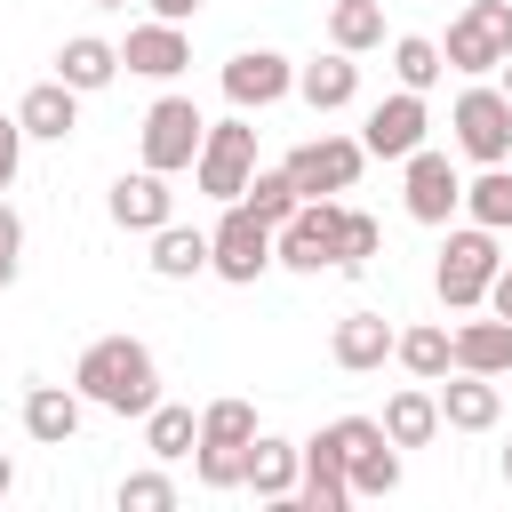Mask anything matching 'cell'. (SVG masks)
Returning a JSON list of instances; mask_svg holds the SVG:
<instances>
[{"instance_id": "3957f363", "label": "cell", "mask_w": 512, "mask_h": 512, "mask_svg": "<svg viewBox=\"0 0 512 512\" xmlns=\"http://www.w3.org/2000/svg\"><path fill=\"white\" fill-rule=\"evenodd\" d=\"M504 56H512V0H464V16H456L448 40H440V64L464 72V80H480V72H496Z\"/></svg>"}, {"instance_id": "ab89813d", "label": "cell", "mask_w": 512, "mask_h": 512, "mask_svg": "<svg viewBox=\"0 0 512 512\" xmlns=\"http://www.w3.org/2000/svg\"><path fill=\"white\" fill-rule=\"evenodd\" d=\"M496 320H512V264H496V280H488V296H480Z\"/></svg>"}, {"instance_id": "9a60e30c", "label": "cell", "mask_w": 512, "mask_h": 512, "mask_svg": "<svg viewBox=\"0 0 512 512\" xmlns=\"http://www.w3.org/2000/svg\"><path fill=\"white\" fill-rule=\"evenodd\" d=\"M296 472H304V448L280 440V432H256V440H248V480H240V488H256V504L296 512Z\"/></svg>"}, {"instance_id": "ac0fdd59", "label": "cell", "mask_w": 512, "mask_h": 512, "mask_svg": "<svg viewBox=\"0 0 512 512\" xmlns=\"http://www.w3.org/2000/svg\"><path fill=\"white\" fill-rule=\"evenodd\" d=\"M392 336H400V328H392L384 312H344L336 336H328V360H336L344 376H368V368L392 360Z\"/></svg>"}, {"instance_id": "484cf974", "label": "cell", "mask_w": 512, "mask_h": 512, "mask_svg": "<svg viewBox=\"0 0 512 512\" xmlns=\"http://www.w3.org/2000/svg\"><path fill=\"white\" fill-rule=\"evenodd\" d=\"M144 240H152V272H160V280H200V272H208V232H192V224L168 216V224L144 232Z\"/></svg>"}, {"instance_id": "7bdbcfd3", "label": "cell", "mask_w": 512, "mask_h": 512, "mask_svg": "<svg viewBox=\"0 0 512 512\" xmlns=\"http://www.w3.org/2000/svg\"><path fill=\"white\" fill-rule=\"evenodd\" d=\"M496 88H504V96H512V56H504V64H496Z\"/></svg>"}, {"instance_id": "4dcf8cb0", "label": "cell", "mask_w": 512, "mask_h": 512, "mask_svg": "<svg viewBox=\"0 0 512 512\" xmlns=\"http://www.w3.org/2000/svg\"><path fill=\"white\" fill-rule=\"evenodd\" d=\"M256 432H264V424H256L248 400H208V408H200V440H208V448H248ZM200 440H192V448H200Z\"/></svg>"}, {"instance_id": "8fae6325", "label": "cell", "mask_w": 512, "mask_h": 512, "mask_svg": "<svg viewBox=\"0 0 512 512\" xmlns=\"http://www.w3.org/2000/svg\"><path fill=\"white\" fill-rule=\"evenodd\" d=\"M400 168H408L400 200H408V216H416V224H448V216L464 208V176H456V160H448V152L416 144V152H408Z\"/></svg>"}, {"instance_id": "83f0119b", "label": "cell", "mask_w": 512, "mask_h": 512, "mask_svg": "<svg viewBox=\"0 0 512 512\" xmlns=\"http://www.w3.org/2000/svg\"><path fill=\"white\" fill-rule=\"evenodd\" d=\"M328 48H344V56L384 48V8H376V0H336V8H328Z\"/></svg>"}, {"instance_id": "5bb4252c", "label": "cell", "mask_w": 512, "mask_h": 512, "mask_svg": "<svg viewBox=\"0 0 512 512\" xmlns=\"http://www.w3.org/2000/svg\"><path fill=\"white\" fill-rule=\"evenodd\" d=\"M432 400H440V424H448V432H496V416H504L496 376H472V368H448Z\"/></svg>"}, {"instance_id": "6da1fadb", "label": "cell", "mask_w": 512, "mask_h": 512, "mask_svg": "<svg viewBox=\"0 0 512 512\" xmlns=\"http://www.w3.org/2000/svg\"><path fill=\"white\" fill-rule=\"evenodd\" d=\"M72 392L104 416H144L160 400V360L144 336H96L80 360H72Z\"/></svg>"}, {"instance_id": "8992f818", "label": "cell", "mask_w": 512, "mask_h": 512, "mask_svg": "<svg viewBox=\"0 0 512 512\" xmlns=\"http://www.w3.org/2000/svg\"><path fill=\"white\" fill-rule=\"evenodd\" d=\"M208 272L232 280V288H256V280L272 272V224L248 216L240 200H224V216H216V232H208Z\"/></svg>"}, {"instance_id": "d6a6232c", "label": "cell", "mask_w": 512, "mask_h": 512, "mask_svg": "<svg viewBox=\"0 0 512 512\" xmlns=\"http://www.w3.org/2000/svg\"><path fill=\"white\" fill-rule=\"evenodd\" d=\"M344 480H352V496H392V488H400V448H392V440H368V448L344 464Z\"/></svg>"}, {"instance_id": "ba28073f", "label": "cell", "mask_w": 512, "mask_h": 512, "mask_svg": "<svg viewBox=\"0 0 512 512\" xmlns=\"http://www.w3.org/2000/svg\"><path fill=\"white\" fill-rule=\"evenodd\" d=\"M200 136H208V120H200V104H192V96H160V104L144 112V128H136V144H144V168H160V176L192 168Z\"/></svg>"}, {"instance_id": "4316f807", "label": "cell", "mask_w": 512, "mask_h": 512, "mask_svg": "<svg viewBox=\"0 0 512 512\" xmlns=\"http://www.w3.org/2000/svg\"><path fill=\"white\" fill-rule=\"evenodd\" d=\"M136 424H144V448H152L160 464H184V456H192V440H200V416H192V408H176V400H152Z\"/></svg>"}, {"instance_id": "f1b7e54d", "label": "cell", "mask_w": 512, "mask_h": 512, "mask_svg": "<svg viewBox=\"0 0 512 512\" xmlns=\"http://www.w3.org/2000/svg\"><path fill=\"white\" fill-rule=\"evenodd\" d=\"M464 216L488 224V232H512V160H496V168H480L464 184Z\"/></svg>"}, {"instance_id": "f6af8a7d", "label": "cell", "mask_w": 512, "mask_h": 512, "mask_svg": "<svg viewBox=\"0 0 512 512\" xmlns=\"http://www.w3.org/2000/svg\"><path fill=\"white\" fill-rule=\"evenodd\" d=\"M504 480H512V448H504Z\"/></svg>"}, {"instance_id": "d6986e66", "label": "cell", "mask_w": 512, "mask_h": 512, "mask_svg": "<svg viewBox=\"0 0 512 512\" xmlns=\"http://www.w3.org/2000/svg\"><path fill=\"white\" fill-rule=\"evenodd\" d=\"M16 128H24V144H32V136H40V144H64V136L80 128V88H64V80H32L24 104H16Z\"/></svg>"}, {"instance_id": "d4e9b609", "label": "cell", "mask_w": 512, "mask_h": 512, "mask_svg": "<svg viewBox=\"0 0 512 512\" xmlns=\"http://www.w3.org/2000/svg\"><path fill=\"white\" fill-rule=\"evenodd\" d=\"M392 360H400L416 384H440V376L456 368V344H448V328H440V320H416V328H400V336H392Z\"/></svg>"}, {"instance_id": "30bf717a", "label": "cell", "mask_w": 512, "mask_h": 512, "mask_svg": "<svg viewBox=\"0 0 512 512\" xmlns=\"http://www.w3.org/2000/svg\"><path fill=\"white\" fill-rule=\"evenodd\" d=\"M424 128H432L424 96H416V88H392L384 104H368V120H360V152H368V160H408V152L424 144Z\"/></svg>"}, {"instance_id": "60d3db41", "label": "cell", "mask_w": 512, "mask_h": 512, "mask_svg": "<svg viewBox=\"0 0 512 512\" xmlns=\"http://www.w3.org/2000/svg\"><path fill=\"white\" fill-rule=\"evenodd\" d=\"M144 8H152V16H168V24H192V16H200V0H144Z\"/></svg>"}, {"instance_id": "b9f144b4", "label": "cell", "mask_w": 512, "mask_h": 512, "mask_svg": "<svg viewBox=\"0 0 512 512\" xmlns=\"http://www.w3.org/2000/svg\"><path fill=\"white\" fill-rule=\"evenodd\" d=\"M0 496H16V464L8 456H0Z\"/></svg>"}, {"instance_id": "7a4b0ae2", "label": "cell", "mask_w": 512, "mask_h": 512, "mask_svg": "<svg viewBox=\"0 0 512 512\" xmlns=\"http://www.w3.org/2000/svg\"><path fill=\"white\" fill-rule=\"evenodd\" d=\"M496 264H504V248H496V232H488V224H464V232H448V248H440V264H432V288H440V304H448V312H480V296H488Z\"/></svg>"}, {"instance_id": "4fadbf2b", "label": "cell", "mask_w": 512, "mask_h": 512, "mask_svg": "<svg viewBox=\"0 0 512 512\" xmlns=\"http://www.w3.org/2000/svg\"><path fill=\"white\" fill-rule=\"evenodd\" d=\"M120 64H128L136 80H176V72L192 64V32H184V24H168V16H152V24H128V40H120Z\"/></svg>"}, {"instance_id": "d590c367", "label": "cell", "mask_w": 512, "mask_h": 512, "mask_svg": "<svg viewBox=\"0 0 512 512\" xmlns=\"http://www.w3.org/2000/svg\"><path fill=\"white\" fill-rule=\"evenodd\" d=\"M120 512H176V480L168 472H128L120 480Z\"/></svg>"}, {"instance_id": "277c9868", "label": "cell", "mask_w": 512, "mask_h": 512, "mask_svg": "<svg viewBox=\"0 0 512 512\" xmlns=\"http://www.w3.org/2000/svg\"><path fill=\"white\" fill-rule=\"evenodd\" d=\"M248 176H256V128H248V112L208 120V136H200V152H192V184H200L208 200H240Z\"/></svg>"}, {"instance_id": "7c38bea8", "label": "cell", "mask_w": 512, "mask_h": 512, "mask_svg": "<svg viewBox=\"0 0 512 512\" xmlns=\"http://www.w3.org/2000/svg\"><path fill=\"white\" fill-rule=\"evenodd\" d=\"M224 96H232V112H272L280 96H296V64L280 48H240L224 64Z\"/></svg>"}, {"instance_id": "1f68e13d", "label": "cell", "mask_w": 512, "mask_h": 512, "mask_svg": "<svg viewBox=\"0 0 512 512\" xmlns=\"http://www.w3.org/2000/svg\"><path fill=\"white\" fill-rule=\"evenodd\" d=\"M440 72H448V64H440V40H424V32H400V40H392V80H400V88L424 96Z\"/></svg>"}, {"instance_id": "74e56055", "label": "cell", "mask_w": 512, "mask_h": 512, "mask_svg": "<svg viewBox=\"0 0 512 512\" xmlns=\"http://www.w3.org/2000/svg\"><path fill=\"white\" fill-rule=\"evenodd\" d=\"M320 432H328V440L344 448V464H352V456H360L368 440H384V424H376V416H336V424H320Z\"/></svg>"}, {"instance_id": "7402d4cb", "label": "cell", "mask_w": 512, "mask_h": 512, "mask_svg": "<svg viewBox=\"0 0 512 512\" xmlns=\"http://www.w3.org/2000/svg\"><path fill=\"white\" fill-rule=\"evenodd\" d=\"M296 96H304L312 112H344V104L360 96V64H352L344 48H328V56L296 64Z\"/></svg>"}, {"instance_id": "f546056e", "label": "cell", "mask_w": 512, "mask_h": 512, "mask_svg": "<svg viewBox=\"0 0 512 512\" xmlns=\"http://www.w3.org/2000/svg\"><path fill=\"white\" fill-rule=\"evenodd\" d=\"M296 200H304V192H296V176H288V168H256V176H248V192H240V208H248V216H264V224H288V216H296Z\"/></svg>"}, {"instance_id": "8d00e7d4", "label": "cell", "mask_w": 512, "mask_h": 512, "mask_svg": "<svg viewBox=\"0 0 512 512\" xmlns=\"http://www.w3.org/2000/svg\"><path fill=\"white\" fill-rule=\"evenodd\" d=\"M24 272V216L8 208V192H0V288Z\"/></svg>"}, {"instance_id": "cb8c5ba5", "label": "cell", "mask_w": 512, "mask_h": 512, "mask_svg": "<svg viewBox=\"0 0 512 512\" xmlns=\"http://www.w3.org/2000/svg\"><path fill=\"white\" fill-rule=\"evenodd\" d=\"M448 344H456V368H472V376H512V320H464V328H448Z\"/></svg>"}, {"instance_id": "603a6c76", "label": "cell", "mask_w": 512, "mask_h": 512, "mask_svg": "<svg viewBox=\"0 0 512 512\" xmlns=\"http://www.w3.org/2000/svg\"><path fill=\"white\" fill-rule=\"evenodd\" d=\"M376 424H384V440H392V448H432V440H440V400H432V384L392 392Z\"/></svg>"}, {"instance_id": "52a82bcc", "label": "cell", "mask_w": 512, "mask_h": 512, "mask_svg": "<svg viewBox=\"0 0 512 512\" xmlns=\"http://www.w3.org/2000/svg\"><path fill=\"white\" fill-rule=\"evenodd\" d=\"M448 128H456V152H464V160H480V168L512 160V96H504L496 80H472V88L456 96Z\"/></svg>"}, {"instance_id": "f35d334b", "label": "cell", "mask_w": 512, "mask_h": 512, "mask_svg": "<svg viewBox=\"0 0 512 512\" xmlns=\"http://www.w3.org/2000/svg\"><path fill=\"white\" fill-rule=\"evenodd\" d=\"M16 168H24V128H16V112H0V192L16 184Z\"/></svg>"}, {"instance_id": "ffe728a7", "label": "cell", "mask_w": 512, "mask_h": 512, "mask_svg": "<svg viewBox=\"0 0 512 512\" xmlns=\"http://www.w3.org/2000/svg\"><path fill=\"white\" fill-rule=\"evenodd\" d=\"M56 80H64V88H80V96H96V88H112V80H120V40H96V32H72V40L56 48Z\"/></svg>"}, {"instance_id": "2e32d148", "label": "cell", "mask_w": 512, "mask_h": 512, "mask_svg": "<svg viewBox=\"0 0 512 512\" xmlns=\"http://www.w3.org/2000/svg\"><path fill=\"white\" fill-rule=\"evenodd\" d=\"M304 448V472H296V512H344L352 504V480H344V448L328 432L296 440Z\"/></svg>"}, {"instance_id": "5b68a950", "label": "cell", "mask_w": 512, "mask_h": 512, "mask_svg": "<svg viewBox=\"0 0 512 512\" xmlns=\"http://www.w3.org/2000/svg\"><path fill=\"white\" fill-rule=\"evenodd\" d=\"M336 232H344V200L336 192L296 200V216L272 224V264H288V272H336Z\"/></svg>"}, {"instance_id": "9c48e42d", "label": "cell", "mask_w": 512, "mask_h": 512, "mask_svg": "<svg viewBox=\"0 0 512 512\" xmlns=\"http://www.w3.org/2000/svg\"><path fill=\"white\" fill-rule=\"evenodd\" d=\"M280 168L296 176V192H304V200H320V192H336V200H344V192L360 184L368 152H360V136H312V144H296Z\"/></svg>"}, {"instance_id": "e575fe53", "label": "cell", "mask_w": 512, "mask_h": 512, "mask_svg": "<svg viewBox=\"0 0 512 512\" xmlns=\"http://www.w3.org/2000/svg\"><path fill=\"white\" fill-rule=\"evenodd\" d=\"M376 248H384V224H376V216H360V208H344V232H336V272H360Z\"/></svg>"}, {"instance_id": "836d02e7", "label": "cell", "mask_w": 512, "mask_h": 512, "mask_svg": "<svg viewBox=\"0 0 512 512\" xmlns=\"http://www.w3.org/2000/svg\"><path fill=\"white\" fill-rule=\"evenodd\" d=\"M192 472H200L208 496H232V488L248 480V448H208V440H200V448H192Z\"/></svg>"}, {"instance_id": "e0dca14e", "label": "cell", "mask_w": 512, "mask_h": 512, "mask_svg": "<svg viewBox=\"0 0 512 512\" xmlns=\"http://www.w3.org/2000/svg\"><path fill=\"white\" fill-rule=\"evenodd\" d=\"M104 208H112V224H120V232H160V224L176 216V192H168V176H160V168H136V176H120V184H112V200H104Z\"/></svg>"}, {"instance_id": "44dd1931", "label": "cell", "mask_w": 512, "mask_h": 512, "mask_svg": "<svg viewBox=\"0 0 512 512\" xmlns=\"http://www.w3.org/2000/svg\"><path fill=\"white\" fill-rule=\"evenodd\" d=\"M80 416H88V400H80L72 384H32V392H24V432H32L40 448H64V440L80 432Z\"/></svg>"}, {"instance_id": "ee69618b", "label": "cell", "mask_w": 512, "mask_h": 512, "mask_svg": "<svg viewBox=\"0 0 512 512\" xmlns=\"http://www.w3.org/2000/svg\"><path fill=\"white\" fill-rule=\"evenodd\" d=\"M88 8H128V0H88Z\"/></svg>"}]
</instances>
